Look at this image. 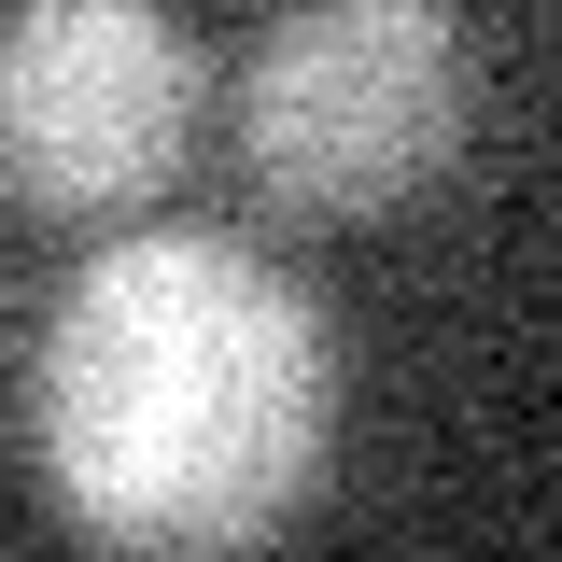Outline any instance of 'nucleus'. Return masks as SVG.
Wrapping results in <instances>:
<instances>
[{"instance_id":"1","label":"nucleus","mask_w":562,"mask_h":562,"mask_svg":"<svg viewBox=\"0 0 562 562\" xmlns=\"http://www.w3.org/2000/svg\"><path fill=\"white\" fill-rule=\"evenodd\" d=\"M338 450V338L254 239L140 225L85 254L29 351V464L85 549H268Z\"/></svg>"},{"instance_id":"2","label":"nucleus","mask_w":562,"mask_h":562,"mask_svg":"<svg viewBox=\"0 0 562 562\" xmlns=\"http://www.w3.org/2000/svg\"><path fill=\"white\" fill-rule=\"evenodd\" d=\"M239 183L281 225H380L479 127V57L450 0H281L239 57Z\"/></svg>"},{"instance_id":"3","label":"nucleus","mask_w":562,"mask_h":562,"mask_svg":"<svg viewBox=\"0 0 562 562\" xmlns=\"http://www.w3.org/2000/svg\"><path fill=\"white\" fill-rule=\"evenodd\" d=\"M211 70L169 0H0V198L127 225L183 183Z\"/></svg>"}]
</instances>
